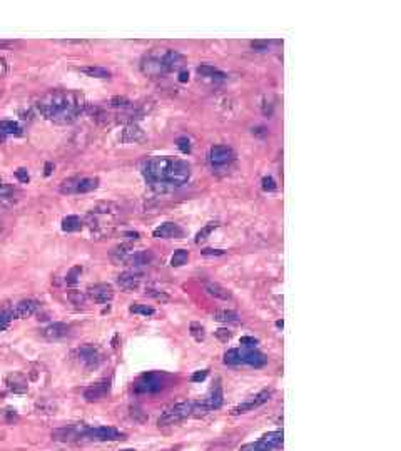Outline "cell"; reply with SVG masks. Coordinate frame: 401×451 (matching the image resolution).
<instances>
[{
    "mask_svg": "<svg viewBox=\"0 0 401 451\" xmlns=\"http://www.w3.org/2000/svg\"><path fill=\"white\" fill-rule=\"evenodd\" d=\"M152 259H154V256L151 251H137L129 256V259L125 261V264H129V266H132V268H142V266L151 264Z\"/></svg>",
    "mask_w": 401,
    "mask_h": 451,
    "instance_id": "cell-19",
    "label": "cell"
},
{
    "mask_svg": "<svg viewBox=\"0 0 401 451\" xmlns=\"http://www.w3.org/2000/svg\"><path fill=\"white\" fill-rule=\"evenodd\" d=\"M179 81L181 82H185V81H189V72H185V70H182L181 74H179Z\"/></svg>",
    "mask_w": 401,
    "mask_h": 451,
    "instance_id": "cell-50",
    "label": "cell"
},
{
    "mask_svg": "<svg viewBox=\"0 0 401 451\" xmlns=\"http://www.w3.org/2000/svg\"><path fill=\"white\" fill-rule=\"evenodd\" d=\"M130 254H132V248H130L129 244H121L112 249L111 257H112V261H116V262H125L129 259Z\"/></svg>",
    "mask_w": 401,
    "mask_h": 451,
    "instance_id": "cell-26",
    "label": "cell"
},
{
    "mask_svg": "<svg viewBox=\"0 0 401 451\" xmlns=\"http://www.w3.org/2000/svg\"><path fill=\"white\" fill-rule=\"evenodd\" d=\"M15 176L19 177V179L22 180V182H27V180H29V174H27L25 169H19V171L15 172Z\"/></svg>",
    "mask_w": 401,
    "mask_h": 451,
    "instance_id": "cell-46",
    "label": "cell"
},
{
    "mask_svg": "<svg viewBox=\"0 0 401 451\" xmlns=\"http://www.w3.org/2000/svg\"><path fill=\"white\" fill-rule=\"evenodd\" d=\"M214 320L221 321V323H226V324H239V323H241V317H239L237 312L227 311V309L214 311Z\"/></svg>",
    "mask_w": 401,
    "mask_h": 451,
    "instance_id": "cell-25",
    "label": "cell"
},
{
    "mask_svg": "<svg viewBox=\"0 0 401 451\" xmlns=\"http://www.w3.org/2000/svg\"><path fill=\"white\" fill-rule=\"evenodd\" d=\"M262 188H264L266 191H274L276 189V182H274L273 177H264L262 179Z\"/></svg>",
    "mask_w": 401,
    "mask_h": 451,
    "instance_id": "cell-41",
    "label": "cell"
},
{
    "mask_svg": "<svg viewBox=\"0 0 401 451\" xmlns=\"http://www.w3.org/2000/svg\"><path fill=\"white\" fill-rule=\"evenodd\" d=\"M241 451H266V448L262 446L261 441H256V443H249V444H246V446H243Z\"/></svg>",
    "mask_w": 401,
    "mask_h": 451,
    "instance_id": "cell-39",
    "label": "cell"
},
{
    "mask_svg": "<svg viewBox=\"0 0 401 451\" xmlns=\"http://www.w3.org/2000/svg\"><path fill=\"white\" fill-rule=\"evenodd\" d=\"M234 159V150L227 146H214L209 150V162L214 167H223L227 166L229 162Z\"/></svg>",
    "mask_w": 401,
    "mask_h": 451,
    "instance_id": "cell-10",
    "label": "cell"
},
{
    "mask_svg": "<svg viewBox=\"0 0 401 451\" xmlns=\"http://www.w3.org/2000/svg\"><path fill=\"white\" fill-rule=\"evenodd\" d=\"M9 70V65H7V60L0 57V77H4L5 74H7Z\"/></svg>",
    "mask_w": 401,
    "mask_h": 451,
    "instance_id": "cell-45",
    "label": "cell"
},
{
    "mask_svg": "<svg viewBox=\"0 0 401 451\" xmlns=\"http://www.w3.org/2000/svg\"><path fill=\"white\" fill-rule=\"evenodd\" d=\"M39 301L35 299H22V301H17L15 304H12L7 311V314L10 316V320H25V317L32 316L37 312L39 309Z\"/></svg>",
    "mask_w": 401,
    "mask_h": 451,
    "instance_id": "cell-7",
    "label": "cell"
},
{
    "mask_svg": "<svg viewBox=\"0 0 401 451\" xmlns=\"http://www.w3.org/2000/svg\"><path fill=\"white\" fill-rule=\"evenodd\" d=\"M239 356H241V363H246L249 366H254V368H261V366L266 364V358L264 354H261L256 350H239Z\"/></svg>",
    "mask_w": 401,
    "mask_h": 451,
    "instance_id": "cell-18",
    "label": "cell"
},
{
    "mask_svg": "<svg viewBox=\"0 0 401 451\" xmlns=\"http://www.w3.org/2000/svg\"><path fill=\"white\" fill-rule=\"evenodd\" d=\"M22 127L14 120H0V137L20 136Z\"/></svg>",
    "mask_w": 401,
    "mask_h": 451,
    "instance_id": "cell-24",
    "label": "cell"
},
{
    "mask_svg": "<svg viewBox=\"0 0 401 451\" xmlns=\"http://www.w3.org/2000/svg\"><path fill=\"white\" fill-rule=\"evenodd\" d=\"M82 72L87 74L89 77H95V79H109L111 77V70H107L104 67H84Z\"/></svg>",
    "mask_w": 401,
    "mask_h": 451,
    "instance_id": "cell-28",
    "label": "cell"
},
{
    "mask_svg": "<svg viewBox=\"0 0 401 451\" xmlns=\"http://www.w3.org/2000/svg\"><path fill=\"white\" fill-rule=\"evenodd\" d=\"M69 299L72 301L74 304H82L84 303V296H82L81 293H74V291L69 293Z\"/></svg>",
    "mask_w": 401,
    "mask_h": 451,
    "instance_id": "cell-42",
    "label": "cell"
},
{
    "mask_svg": "<svg viewBox=\"0 0 401 451\" xmlns=\"http://www.w3.org/2000/svg\"><path fill=\"white\" fill-rule=\"evenodd\" d=\"M10 316L7 314V311H0V331H5L9 328V324H10Z\"/></svg>",
    "mask_w": 401,
    "mask_h": 451,
    "instance_id": "cell-37",
    "label": "cell"
},
{
    "mask_svg": "<svg viewBox=\"0 0 401 451\" xmlns=\"http://www.w3.org/2000/svg\"><path fill=\"white\" fill-rule=\"evenodd\" d=\"M142 174L152 185L177 188L189 180L191 166L185 161L174 157H152L142 164Z\"/></svg>",
    "mask_w": 401,
    "mask_h": 451,
    "instance_id": "cell-2",
    "label": "cell"
},
{
    "mask_svg": "<svg viewBox=\"0 0 401 451\" xmlns=\"http://www.w3.org/2000/svg\"><path fill=\"white\" fill-rule=\"evenodd\" d=\"M207 376V371H199L193 376V381H202Z\"/></svg>",
    "mask_w": 401,
    "mask_h": 451,
    "instance_id": "cell-48",
    "label": "cell"
},
{
    "mask_svg": "<svg viewBox=\"0 0 401 451\" xmlns=\"http://www.w3.org/2000/svg\"><path fill=\"white\" fill-rule=\"evenodd\" d=\"M77 356H79V361L86 366V368H97L99 363H100V353L97 348L94 346H84L81 348L79 351H77Z\"/></svg>",
    "mask_w": 401,
    "mask_h": 451,
    "instance_id": "cell-13",
    "label": "cell"
},
{
    "mask_svg": "<svg viewBox=\"0 0 401 451\" xmlns=\"http://www.w3.org/2000/svg\"><path fill=\"white\" fill-rule=\"evenodd\" d=\"M177 147L181 149L184 154L191 152V142H189L188 137H179V139H177Z\"/></svg>",
    "mask_w": 401,
    "mask_h": 451,
    "instance_id": "cell-38",
    "label": "cell"
},
{
    "mask_svg": "<svg viewBox=\"0 0 401 451\" xmlns=\"http://www.w3.org/2000/svg\"><path fill=\"white\" fill-rule=\"evenodd\" d=\"M122 451H134V449H122Z\"/></svg>",
    "mask_w": 401,
    "mask_h": 451,
    "instance_id": "cell-54",
    "label": "cell"
},
{
    "mask_svg": "<svg viewBox=\"0 0 401 451\" xmlns=\"http://www.w3.org/2000/svg\"><path fill=\"white\" fill-rule=\"evenodd\" d=\"M224 251L221 249H204L202 251V256H223Z\"/></svg>",
    "mask_w": 401,
    "mask_h": 451,
    "instance_id": "cell-44",
    "label": "cell"
},
{
    "mask_svg": "<svg viewBox=\"0 0 401 451\" xmlns=\"http://www.w3.org/2000/svg\"><path fill=\"white\" fill-rule=\"evenodd\" d=\"M224 363L231 366L241 364V356H239V350H229L224 354Z\"/></svg>",
    "mask_w": 401,
    "mask_h": 451,
    "instance_id": "cell-32",
    "label": "cell"
},
{
    "mask_svg": "<svg viewBox=\"0 0 401 451\" xmlns=\"http://www.w3.org/2000/svg\"><path fill=\"white\" fill-rule=\"evenodd\" d=\"M262 444H264V448L268 451H274L276 448H279L281 444H283V431H273V433H268V435H264L259 440Z\"/></svg>",
    "mask_w": 401,
    "mask_h": 451,
    "instance_id": "cell-21",
    "label": "cell"
},
{
    "mask_svg": "<svg viewBox=\"0 0 401 451\" xmlns=\"http://www.w3.org/2000/svg\"><path fill=\"white\" fill-rule=\"evenodd\" d=\"M117 207L114 204H100L87 214V227L92 236L105 237L114 231L117 222Z\"/></svg>",
    "mask_w": 401,
    "mask_h": 451,
    "instance_id": "cell-3",
    "label": "cell"
},
{
    "mask_svg": "<svg viewBox=\"0 0 401 451\" xmlns=\"http://www.w3.org/2000/svg\"><path fill=\"white\" fill-rule=\"evenodd\" d=\"M99 188L97 177H72L61 184L62 194H86Z\"/></svg>",
    "mask_w": 401,
    "mask_h": 451,
    "instance_id": "cell-5",
    "label": "cell"
},
{
    "mask_svg": "<svg viewBox=\"0 0 401 451\" xmlns=\"http://www.w3.org/2000/svg\"><path fill=\"white\" fill-rule=\"evenodd\" d=\"M204 289H206V293L209 294V296H212V298H218V299H223V301H231L232 299L231 291H227L226 287L218 284V282H207Z\"/></svg>",
    "mask_w": 401,
    "mask_h": 451,
    "instance_id": "cell-20",
    "label": "cell"
},
{
    "mask_svg": "<svg viewBox=\"0 0 401 451\" xmlns=\"http://www.w3.org/2000/svg\"><path fill=\"white\" fill-rule=\"evenodd\" d=\"M206 405L209 406V410H218V408L223 405V388H221V381L218 380L216 384L211 389V394L206 400Z\"/></svg>",
    "mask_w": 401,
    "mask_h": 451,
    "instance_id": "cell-22",
    "label": "cell"
},
{
    "mask_svg": "<svg viewBox=\"0 0 401 451\" xmlns=\"http://www.w3.org/2000/svg\"><path fill=\"white\" fill-rule=\"evenodd\" d=\"M184 57L176 50H167L166 54L161 56V64H163L164 72H171V70H177L184 65Z\"/></svg>",
    "mask_w": 401,
    "mask_h": 451,
    "instance_id": "cell-17",
    "label": "cell"
},
{
    "mask_svg": "<svg viewBox=\"0 0 401 451\" xmlns=\"http://www.w3.org/2000/svg\"><path fill=\"white\" fill-rule=\"evenodd\" d=\"M62 229L65 232L81 231L82 229V221H81V218H77V216H67V218H64V221H62Z\"/></svg>",
    "mask_w": 401,
    "mask_h": 451,
    "instance_id": "cell-27",
    "label": "cell"
},
{
    "mask_svg": "<svg viewBox=\"0 0 401 451\" xmlns=\"http://www.w3.org/2000/svg\"><path fill=\"white\" fill-rule=\"evenodd\" d=\"M146 294H149V296H152V298L159 299V301H169V296H166L164 293H154L152 289H147Z\"/></svg>",
    "mask_w": 401,
    "mask_h": 451,
    "instance_id": "cell-43",
    "label": "cell"
},
{
    "mask_svg": "<svg viewBox=\"0 0 401 451\" xmlns=\"http://www.w3.org/2000/svg\"><path fill=\"white\" fill-rule=\"evenodd\" d=\"M197 74H199L201 77H204V79H212V81L214 79H219V81L226 79L224 72H221L219 69L212 67V65H209V64L199 65V67H197Z\"/></svg>",
    "mask_w": 401,
    "mask_h": 451,
    "instance_id": "cell-23",
    "label": "cell"
},
{
    "mask_svg": "<svg viewBox=\"0 0 401 451\" xmlns=\"http://www.w3.org/2000/svg\"><path fill=\"white\" fill-rule=\"evenodd\" d=\"M216 227H218V222H211V224H207V226L204 227V229L199 231V234H197L196 243H201V241H206L207 236H209V232H211L212 229H216Z\"/></svg>",
    "mask_w": 401,
    "mask_h": 451,
    "instance_id": "cell-35",
    "label": "cell"
},
{
    "mask_svg": "<svg viewBox=\"0 0 401 451\" xmlns=\"http://www.w3.org/2000/svg\"><path fill=\"white\" fill-rule=\"evenodd\" d=\"M130 312H134V314H142V316H152L155 311H154V308H151V306L136 304V306H130Z\"/></svg>",
    "mask_w": 401,
    "mask_h": 451,
    "instance_id": "cell-33",
    "label": "cell"
},
{
    "mask_svg": "<svg viewBox=\"0 0 401 451\" xmlns=\"http://www.w3.org/2000/svg\"><path fill=\"white\" fill-rule=\"evenodd\" d=\"M87 296L91 298L92 301H95L97 304H107L111 303L114 298V291L112 286L109 284H94L87 289Z\"/></svg>",
    "mask_w": 401,
    "mask_h": 451,
    "instance_id": "cell-12",
    "label": "cell"
},
{
    "mask_svg": "<svg viewBox=\"0 0 401 451\" xmlns=\"http://www.w3.org/2000/svg\"><path fill=\"white\" fill-rule=\"evenodd\" d=\"M111 391V383L109 381H99L92 384V386H89L86 391H84V398H86V401L92 403V401H100L104 400L107 394H109Z\"/></svg>",
    "mask_w": 401,
    "mask_h": 451,
    "instance_id": "cell-14",
    "label": "cell"
},
{
    "mask_svg": "<svg viewBox=\"0 0 401 451\" xmlns=\"http://www.w3.org/2000/svg\"><path fill=\"white\" fill-rule=\"evenodd\" d=\"M189 331H191V334H193V338L196 341H204L206 339V329H204V326H202L201 323H191Z\"/></svg>",
    "mask_w": 401,
    "mask_h": 451,
    "instance_id": "cell-30",
    "label": "cell"
},
{
    "mask_svg": "<svg viewBox=\"0 0 401 451\" xmlns=\"http://www.w3.org/2000/svg\"><path fill=\"white\" fill-rule=\"evenodd\" d=\"M271 391L269 389H264L261 391V393H257L256 396H253V398L246 400L244 403H241V405H237L236 408H232L231 414H244V413H249V411H254L256 408L262 406L264 403H268L269 400H271Z\"/></svg>",
    "mask_w": 401,
    "mask_h": 451,
    "instance_id": "cell-8",
    "label": "cell"
},
{
    "mask_svg": "<svg viewBox=\"0 0 401 451\" xmlns=\"http://www.w3.org/2000/svg\"><path fill=\"white\" fill-rule=\"evenodd\" d=\"M4 188H5V182H4V180H2V179H0V191H2Z\"/></svg>",
    "mask_w": 401,
    "mask_h": 451,
    "instance_id": "cell-53",
    "label": "cell"
},
{
    "mask_svg": "<svg viewBox=\"0 0 401 451\" xmlns=\"http://www.w3.org/2000/svg\"><path fill=\"white\" fill-rule=\"evenodd\" d=\"M62 44H77V45H82V44H89L87 40H84V39H77V40H70V39H67V40H62Z\"/></svg>",
    "mask_w": 401,
    "mask_h": 451,
    "instance_id": "cell-49",
    "label": "cell"
},
{
    "mask_svg": "<svg viewBox=\"0 0 401 451\" xmlns=\"http://www.w3.org/2000/svg\"><path fill=\"white\" fill-rule=\"evenodd\" d=\"M40 114L56 124H70L87 107L82 94L74 90H50L37 102Z\"/></svg>",
    "mask_w": 401,
    "mask_h": 451,
    "instance_id": "cell-1",
    "label": "cell"
},
{
    "mask_svg": "<svg viewBox=\"0 0 401 451\" xmlns=\"http://www.w3.org/2000/svg\"><path fill=\"white\" fill-rule=\"evenodd\" d=\"M189 259V252L185 249H179L176 251L174 254H172L171 257V266L172 268H179V266H184L185 262H188Z\"/></svg>",
    "mask_w": 401,
    "mask_h": 451,
    "instance_id": "cell-29",
    "label": "cell"
},
{
    "mask_svg": "<svg viewBox=\"0 0 401 451\" xmlns=\"http://www.w3.org/2000/svg\"><path fill=\"white\" fill-rule=\"evenodd\" d=\"M81 274H82V268H81V266L72 268V269H70L69 273H67V278H65V282H67V284H75V282L79 281Z\"/></svg>",
    "mask_w": 401,
    "mask_h": 451,
    "instance_id": "cell-34",
    "label": "cell"
},
{
    "mask_svg": "<svg viewBox=\"0 0 401 451\" xmlns=\"http://www.w3.org/2000/svg\"><path fill=\"white\" fill-rule=\"evenodd\" d=\"M163 388V376L155 375V373H149L141 378V381L136 384L137 393H155Z\"/></svg>",
    "mask_w": 401,
    "mask_h": 451,
    "instance_id": "cell-11",
    "label": "cell"
},
{
    "mask_svg": "<svg viewBox=\"0 0 401 451\" xmlns=\"http://www.w3.org/2000/svg\"><path fill=\"white\" fill-rule=\"evenodd\" d=\"M124 440V433L112 426H79V441H117Z\"/></svg>",
    "mask_w": 401,
    "mask_h": 451,
    "instance_id": "cell-4",
    "label": "cell"
},
{
    "mask_svg": "<svg viewBox=\"0 0 401 451\" xmlns=\"http://www.w3.org/2000/svg\"><path fill=\"white\" fill-rule=\"evenodd\" d=\"M216 334H218L223 341H226V339H229V338H231V333H229V331H227V329H218V333H216Z\"/></svg>",
    "mask_w": 401,
    "mask_h": 451,
    "instance_id": "cell-47",
    "label": "cell"
},
{
    "mask_svg": "<svg viewBox=\"0 0 401 451\" xmlns=\"http://www.w3.org/2000/svg\"><path fill=\"white\" fill-rule=\"evenodd\" d=\"M40 334H42V338L47 341H57V339L65 338V336L69 334V326L64 323H52V324H49V326L42 328Z\"/></svg>",
    "mask_w": 401,
    "mask_h": 451,
    "instance_id": "cell-15",
    "label": "cell"
},
{
    "mask_svg": "<svg viewBox=\"0 0 401 451\" xmlns=\"http://www.w3.org/2000/svg\"><path fill=\"white\" fill-rule=\"evenodd\" d=\"M50 167H52V164H47V166H45V169H47L45 174H47V176H49V174H50Z\"/></svg>",
    "mask_w": 401,
    "mask_h": 451,
    "instance_id": "cell-52",
    "label": "cell"
},
{
    "mask_svg": "<svg viewBox=\"0 0 401 451\" xmlns=\"http://www.w3.org/2000/svg\"><path fill=\"white\" fill-rule=\"evenodd\" d=\"M211 411L209 410V406L206 405V401H202V403H194V406H193V414H191V416L193 418H202V416H206V414Z\"/></svg>",
    "mask_w": 401,
    "mask_h": 451,
    "instance_id": "cell-31",
    "label": "cell"
},
{
    "mask_svg": "<svg viewBox=\"0 0 401 451\" xmlns=\"http://www.w3.org/2000/svg\"><path fill=\"white\" fill-rule=\"evenodd\" d=\"M184 236V229L174 222H166L154 231V237L157 239H177Z\"/></svg>",
    "mask_w": 401,
    "mask_h": 451,
    "instance_id": "cell-16",
    "label": "cell"
},
{
    "mask_svg": "<svg viewBox=\"0 0 401 451\" xmlns=\"http://www.w3.org/2000/svg\"><path fill=\"white\" fill-rule=\"evenodd\" d=\"M241 344L246 348V350H254L257 344V339L249 338V336H244V338H241Z\"/></svg>",
    "mask_w": 401,
    "mask_h": 451,
    "instance_id": "cell-40",
    "label": "cell"
},
{
    "mask_svg": "<svg viewBox=\"0 0 401 451\" xmlns=\"http://www.w3.org/2000/svg\"><path fill=\"white\" fill-rule=\"evenodd\" d=\"M142 274L139 271H125V273L117 276V286L124 293H134L141 287Z\"/></svg>",
    "mask_w": 401,
    "mask_h": 451,
    "instance_id": "cell-9",
    "label": "cell"
},
{
    "mask_svg": "<svg viewBox=\"0 0 401 451\" xmlns=\"http://www.w3.org/2000/svg\"><path fill=\"white\" fill-rule=\"evenodd\" d=\"M251 49L256 52H266L269 49V42L268 40H254V42H251Z\"/></svg>",
    "mask_w": 401,
    "mask_h": 451,
    "instance_id": "cell-36",
    "label": "cell"
},
{
    "mask_svg": "<svg viewBox=\"0 0 401 451\" xmlns=\"http://www.w3.org/2000/svg\"><path fill=\"white\" fill-rule=\"evenodd\" d=\"M14 45V42L10 40H0V49H5V47H12Z\"/></svg>",
    "mask_w": 401,
    "mask_h": 451,
    "instance_id": "cell-51",
    "label": "cell"
},
{
    "mask_svg": "<svg viewBox=\"0 0 401 451\" xmlns=\"http://www.w3.org/2000/svg\"><path fill=\"white\" fill-rule=\"evenodd\" d=\"M193 406H194V403L188 401V403H179V405L169 408V410H166L159 416L157 426H171V425H176L185 418H189L191 414H193Z\"/></svg>",
    "mask_w": 401,
    "mask_h": 451,
    "instance_id": "cell-6",
    "label": "cell"
}]
</instances>
